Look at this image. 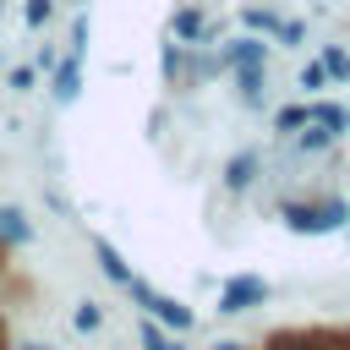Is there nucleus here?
<instances>
[{
  "label": "nucleus",
  "instance_id": "b1692460",
  "mask_svg": "<svg viewBox=\"0 0 350 350\" xmlns=\"http://www.w3.org/2000/svg\"><path fill=\"white\" fill-rule=\"evenodd\" d=\"M22 350H49V345H22Z\"/></svg>",
  "mask_w": 350,
  "mask_h": 350
},
{
  "label": "nucleus",
  "instance_id": "aec40b11",
  "mask_svg": "<svg viewBox=\"0 0 350 350\" xmlns=\"http://www.w3.org/2000/svg\"><path fill=\"white\" fill-rule=\"evenodd\" d=\"M5 88H16V93H27V88H33V66H16V71L5 77Z\"/></svg>",
  "mask_w": 350,
  "mask_h": 350
},
{
  "label": "nucleus",
  "instance_id": "20e7f679",
  "mask_svg": "<svg viewBox=\"0 0 350 350\" xmlns=\"http://www.w3.org/2000/svg\"><path fill=\"white\" fill-rule=\"evenodd\" d=\"M219 60H224V66H262V60H268V44L246 33V38H235V44H224V55H219Z\"/></svg>",
  "mask_w": 350,
  "mask_h": 350
},
{
  "label": "nucleus",
  "instance_id": "f03ea898",
  "mask_svg": "<svg viewBox=\"0 0 350 350\" xmlns=\"http://www.w3.org/2000/svg\"><path fill=\"white\" fill-rule=\"evenodd\" d=\"M126 290H131V295H137V306H148V317H153V323H164L170 334H186V328L197 323V317H191V306H180L175 295H159V290H153V284H142L137 273L126 279Z\"/></svg>",
  "mask_w": 350,
  "mask_h": 350
},
{
  "label": "nucleus",
  "instance_id": "9b49d317",
  "mask_svg": "<svg viewBox=\"0 0 350 350\" xmlns=\"http://www.w3.org/2000/svg\"><path fill=\"white\" fill-rule=\"evenodd\" d=\"M235 88L246 104H262V66H235Z\"/></svg>",
  "mask_w": 350,
  "mask_h": 350
},
{
  "label": "nucleus",
  "instance_id": "39448f33",
  "mask_svg": "<svg viewBox=\"0 0 350 350\" xmlns=\"http://www.w3.org/2000/svg\"><path fill=\"white\" fill-rule=\"evenodd\" d=\"M77 93H82V60L66 55V60L55 66V98H60V104H77Z\"/></svg>",
  "mask_w": 350,
  "mask_h": 350
},
{
  "label": "nucleus",
  "instance_id": "5701e85b",
  "mask_svg": "<svg viewBox=\"0 0 350 350\" xmlns=\"http://www.w3.org/2000/svg\"><path fill=\"white\" fill-rule=\"evenodd\" d=\"M159 350H180V345H175V339H164V345H159Z\"/></svg>",
  "mask_w": 350,
  "mask_h": 350
},
{
  "label": "nucleus",
  "instance_id": "412c9836",
  "mask_svg": "<svg viewBox=\"0 0 350 350\" xmlns=\"http://www.w3.org/2000/svg\"><path fill=\"white\" fill-rule=\"evenodd\" d=\"M273 350H312V345H306V339H279Z\"/></svg>",
  "mask_w": 350,
  "mask_h": 350
},
{
  "label": "nucleus",
  "instance_id": "dca6fc26",
  "mask_svg": "<svg viewBox=\"0 0 350 350\" xmlns=\"http://www.w3.org/2000/svg\"><path fill=\"white\" fill-rule=\"evenodd\" d=\"M323 82H328V71H323V60H306V66H301V88H306V93H317Z\"/></svg>",
  "mask_w": 350,
  "mask_h": 350
},
{
  "label": "nucleus",
  "instance_id": "9d476101",
  "mask_svg": "<svg viewBox=\"0 0 350 350\" xmlns=\"http://www.w3.org/2000/svg\"><path fill=\"white\" fill-rule=\"evenodd\" d=\"M93 252H98V268H104V273H109L115 284H126V279H131V268H126V257H120V252H115L109 241H93Z\"/></svg>",
  "mask_w": 350,
  "mask_h": 350
},
{
  "label": "nucleus",
  "instance_id": "1a4fd4ad",
  "mask_svg": "<svg viewBox=\"0 0 350 350\" xmlns=\"http://www.w3.org/2000/svg\"><path fill=\"white\" fill-rule=\"evenodd\" d=\"M306 120L328 126L334 137H339V131H350V109H339V104H306Z\"/></svg>",
  "mask_w": 350,
  "mask_h": 350
},
{
  "label": "nucleus",
  "instance_id": "0eeeda50",
  "mask_svg": "<svg viewBox=\"0 0 350 350\" xmlns=\"http://www.w3.org/2000/svg\"><path fill=\"white\" fill-rule=\"evenodd\" d=\"M252 180H257V153H235V159L224 164V186H230V191H246Z\"/></svg>",
  "mask_w": 350,
  "mask_h": 350
},
{
  "label": "nucleus",
  "instance_id": "393cba45",
  "mask_svg": "<svg viewBox=\"0 0 350 350\" xmlns=\"http://www.w3.org/2000/svg\"><path fill=\"white\" fill-rule=\"evenodd\" d=\"M0 350H5V339H0Z\"/></svg>",
  "mask_w": 350,
  "mask_h": 350
},
{
  "label": "nucleus",
  "instance_id": "f257e3e1",
  "mask_svg": "<svg viewBox=\"0 0 350 350\" xmlns=\"http://www.w3.org/2000/svg\"><path fill=\"white\" fill-rule=\"evenodd\" d=\"M345 219H350V208L339 197H328V202H284V224L295 235H328V230H345Z\"/></svg>",
  "mask_w": 350,
  "mask_h": 350
},
{
  "label": "nucleus",
  "instance_id": "4468645a",
  "mask_svg": "<svg viewBox=\"0 0 350 350\" xmlns=\"http://www.w3.org/2000/svg\"><path fill=\"white\" fill-rule=\"evenodd\" d=\"M301 126H306V104H290L273 115V131H301Z\"/></svg>",
  "mask_w": 350,
  "mask_h": 350
},
{
  "label": "nucleus",
  "instance_id": "4be33fe9",
  "mask_svg": "<svg viewBox=\"0 0 350 350\" xmlns=\"http://www.w3.org/2000/svg\"><path fill=\"white\" fill-rule=\"evenodd\" d=\"M213 350H241V345H235V339H219V345H213Z\"/></svg>",
  "mask_w": 350,
  "mask_h": 350
},
{
  "label": "nucleus",
  "instance_id": "423d86ee",
  "mask_svg": "<svg viewBox=\"0 0 350 350\" xmlns=\"http://www.w3.org/2000/svg\"><path fill=\"white\" fill-rule=\"evenodd\" d=\"M33 241V224L22 208H0V246H27Z\"/></svg>",
  "mask_w": 350,
  "mask_h": 350
},
{
  "label": "nucleus",
  "instance_id": "7ed1b4c3",
  "mask_svg": "<svg viewBox=\"0 0 350 350\" xmlns=\"http://www.w3.org/2000/svg\"><path fill=\"white\" fill-rule=\"evenodd\" d=\"M268 301V279H257V273H241V279H230L224 290H219V312L224 317H235V312H246V306H262Z\"/></svg>",
  "mask_w": 350,
  "mask_h": 350
},
{
  "label": "nucleus",
  "instance_id": "6e6552de",
  "mask_svg": "<svg viewBox=\"0 0 350 350\" xmlns=\"http://www.w3.org/2000/svg\"><path fill=\"white\" fill-rule=\"evenodd\" d=\"M170 27H175V38H180V44H197V38L208 33V22H202V11H197V5H180Z\"/></svg>",
  "mask_w": 350,
  "mask_h": 350
},
{
  "label": "nucleus",
  "instance_id": "ddd939ff",
  "mask_svg": "<svg viewBox=\"0 0 350 350\" xmlns=\"http://www.w3.org/2000/svg\"><path fill=\"white\" fill-rule=\"evenodd\" d=\"M241 22H246L252 33H279V16H273V11H262V5H246V11H241Z\"/></svg>",
  "mask_w": 350,
  "mask_h": 350
},
{
  "label": "nucleus",
  "instance_id": "f3484780",
  "mask_svg": "<svg viewBox=\"0 0 350 350\" xmlns=\"http://www.w3.org/2000/svg\"><path fill=\"white\" fill-rule=\"evenodd\" d=\"M71 323H77V328H82V334H93V328H98V323H104V312H98V306H93V301H82V306H77V317H71Z\"/></svg>",
  "mask_w": 350,
  "mask_h": 350
},
{
  "label": "nucleus",
  "instance_id": "2eb2a0df",
  "mask_svg": "<svg viewBox=\"0 0 350 350\" xmlns=\"http://www.w3.org/2000/svg\"><path fill=\"white\" fill-rule=\"evenodd\" d=\"M323 71L345 82V77H350V55H345V49H323Z\"/></svg>",
  "mask_w": 350,
  "mask_h": 350
},
{
  "label": "nucleus",
  "instance_id": "f8f14e48",
  "mask_svg": "<svg viewBox=\"0 0 350 350\" xmlns=\"http://www.w3.org/2000/svg\"><path fill=\"white\" fill-rule=\"evenodd\" d=\"M328 142H334V131L317 126V120H306V131H295V148H301V153H317V148H328Z\"/></svg>",
  "mask_w": 350,
  "mask_h": 350
},
{
  "label": "nucleus",
  "instance_id": "6ab92c4d",
  "mask_svg": "<svg viewBox=\"0 0 350 350\" xmlns=\"http://www.w3.org/2000/svg\"><path fill=\"white\" fill-rule=\"evenodd\" d=\"M71 55H77V60L88 55V16H77V22H71Z\"/></svg>",
  "mask_w": 350,
  "mask_h": 350
},
{
  "label": "nucleus",
  "instance_id": "a211bd4d",
  "mask_svg": "<svg viewBox=\"0 0 350 350\" xmlns=\"http://www.w3.org/2000/svg\"><path fill=\"white\" fill-rule=\"evenodd\" d=\"M49 11H55L49 0H27V5H22V16H27V27H44V22H49Z\"/></svg>",
  "mask_w": 350,
  "mask_h": 350
}]
</instances>
